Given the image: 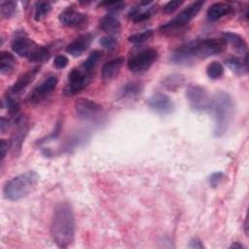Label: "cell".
Here are the masks:
<instances>
[{
	"instance_id": "cell-29",
	"label": "cell",
	"mask_w": 249,
	"mask_h": 249,
	"mask_svg": "<svg viewBox=\"0 0 249 249\" xmlns=\"http://www.w3.org/2000/svg\"><path fill=\"white\" fill-rule=\"evenodd\" d=\"M224 66L219 61H211L206 67V75L211 80H218L224 75Z\"/></svg>"
},
{
	"instance_id": "cell-33",
	"label": "cell",
	"mask_w": 249,
	"mask_h": 249,
	"mask_svg": "<svg viewBox=\"0 0 249 249\" xmlns=\"http://www.w3.org/2000/svg\"><path fill=\"white\" fill-rule=\"evenodd\" d=\"M99 43L104 49H106L108 51H114L118 46V41H117L116 37L111 36V35H106V36L101 37L99 40Z\"/></svg>"
},
{
	"instance_id": "cell-26",
	"label": "cell",
	"mask_w": 249,
	"mask_h": 249,
	"mask_svg": "<svg viewBox=\"0 0 249 249\" xmlns=\"http://www.w3.org/2000/svg\"><path fill=\"white\" fill-rule=\"evenodd\" d=\"M141 92V86L138 83L135 82H131V83H127L125 85H124V87L122 88L120 94L122 97H125V98H134L136 96H138Z\"/></svg>"
},
{
	"instance_id": "cell-5",
	"label": "cell",
	"mask_w": 249,
	"mask_h": 249,
	"mask_svg": "<svg viewBox=\"0 0 249 249\" xmlns=\"http://www.w3.org/2000/svg\"><path fill=\"white\" fill-rule=\"evenodd\" d=\"M94 73L80 67L72 68L67 75V83L63 89L65 96H73L85 89L93 80Z\"/></svg>"
},
{
	"instance_id": "cell-32",
	"label": "cell",
	"mask_w": 249,
	"mask_h": 249,
	"mask_svg": "<svg viewBox=\"0 0 249 249\" xmlns=\"http://www.w3.org/2000/svg\"><path fill=\"white\" fill-rule=\"evenodd\" d=\"M100 6L105 8L110 14L113 15L124 10L125 7V3L124 1H104L100 3Z\"/></svg>"
},
{
	"instance_id": "cell-6",
	"label": "cell",
	"mask_w": 249,
	"mask_h": 249,
	"mask_svg": "<svg viewBox=\"0 0 249 249\" xmlns=\"http://www.w3.org/2000/svg\"><path fill=\"white\" fill-rule=\"evenodd\" d=\"M204 5V1H195L189 4L186 8H184L179 14L174 17L168 22L162 24L160 29L162 32H171L177 29H181L187 24H189L199 13L202 6Z\"/></svg>"
},
{
	"instance_id": "cell-34",
	"label": "cell",
	"mask_w": 249,
	"mask_h": 249,
	"mask_svg": "<svg viewBox=\"0 0 249 249\" xmlns=\"http://www.w3.org/2000/svg\"><path fill=\"white\" fill-rule=\"evenodd\" d=\"M184 4V1L182 0H175V1H168L162 8V11L165 14H172L173 12H175L180 6H182Z\"/></svg>"
},
{
	"instance_id": "cell-15",
	"label": "cell",
	"mask_w": 249,
	"mask_h": 249,
	"mask_svg": "<svg viewBox=\"0 0 249 249\" xmlns=\"http://www.w3.org/2000/svg\"><path fill=\"white\" fill-rule=\"evenodd\" d=\"M39 71H40V67L35 66L32 69H29L28 71H26L25 73L20 75L18 78V80L13 84V86L11 87V89H9L8 92L11 93L12 95L18 97L19 94H21L26 89V88L30 84H32V82L36 78Z\"/></svg>"
},
{
	"instance_id": "cell-37",
	"label": "cell",
	"mask_w": 249,
	"mask_h": 249,
	"mask_svg": "<svg viewBox=\"0 0 249 249\" xmlns=\"http://www.w3.org/2000/svg\"><path fill=\"white\" fill-rule=\"evenodd\" d=\"M12 124V121L8 118L5 117H1V122H0V129L2 133H5L11 126Z\"/></svg>"
},
{
	"instance_id": "cell-11",
	"label": "cell",
	"mask_w": 249,
	"mask_h": 249,
	"mask_svg": "<svg viewBox=\"0 0 249 249\" xmlns=\"http://www.w3.org/2000/svg\"><path fill=\"white\" fill-rule=\"evenodd\" d=\"M57 84L58 78L56 76L51 75L47 77L30 91L27 96V101L31 104L42 102L52 94V92L56 89Z\"/></svg>"
},
{
	"instance_id": "cell-7",
	"label": "cell",
	"mask_w": 249,
	"mask_h": 249,
	"mask_svg": "<svg viewBox=\"0 0 249 249\" xmlns=\"http://www.w3.org/2000/svg\"><path fill=\"white\" fill-rule=\"evenodd\" d=\"M77 116L84 121L99 122L104 117V108L98 102L86 97H80L74 104Z\"/></svg>"
},
{
	"instance_id": "cell-38",
	"label": "cell",
	"mask_w": 249,
	"mask_h": 249,
	"mask_svg": "<svg viewBox=\"0 0 249 249\" xmlns=\"http://www.w3.org/2000/svg\"><path fill=\"white\" fill-rule=\"evenodd\" d=\"M188 247L189 248H197V249H202L204 248V245L202 244V241L197 238V237H195V238H192L188 244Z\"/></svg>"
},
{
	"instance_id": "cell-36",
	"label": "cell",
	"mask_w": 249,
	"mask_h": 249,
	"mask_svg": "<svg viewBox=\"0 0 249 249\" xmlns=\"http://www.w3.org/2000/svg\"><path fill=\"white\" fill-rule=\"evenodd\" d=\"M224 174L222 172H214L209 177V184L211 187L216 188L221 184V182L224 180Z\"/></svg>"
},
{
	"instance_id": "cell-30",
	"label": "cell",
	"mask_w": 249,
	"mask_h": 249,
	"mask_svg": "<svg viewBox=\"0 0 249 249\" xmlns=\"http://www.w3.org/2000/svg\"><path fill=\"white\" fill-rule=\"evenodd\" d=\"M17 13V2L2 1L0 3V14L3 18H11Z\"/></svg>"
},
{
	"instance_id": "cell-2",
	"label": "cell",
	"mask_w": 249,
	"mask_h": 249,
	"mask_svg": "<svg viewBox=\"0 0 249 249\" xmlns=\"http://www.w3.org/2000/svg\"><path fill=\"white\" fill-rule=\"evenodd\" d=\"M51 234L59 248L69 247L75 237V217L71 205L66 201L57 203L53 209Z\"/></svg>"
},
{
	"instance_id": "cell-21",
	"label": "cell",
	"mask_w": 249,
	"mask_h": 249,
	"mask_svg": "<svg viewBox=\"0 0 249 249\" xmlns=\"http://www.w3.org/2000/svg\"><path fill=\"white\" fill-rule=\"evenodd\" d=\"M233 11V7L226 2H216L212 4L206 13L207 18L210 21H216L230 14Z\"/></svg>"
},
{
	"instance_id": "cell-1",
	"label": "cell",
	"mask_w": 249,
	"mask_h": 249,
	"mask_svg": "<svg viewBox=\"0 0 249 249\" xmlns=\"http://www.w3.org/2000/svg\"><path fill=\"white\" fill-rule=\"evenodd\" d=\"M227 43L218 38H204L188 42L172 52L170 61L177 64H187L196 59H203L212 55L222 53Z\"/></svg>"
},
{
	"instance_id": "cell-16",
	"label": "cell",
	"mask_w": 249,
	"mask_h": 249,
	"mask_svg": "<svg viewBox=\"0 0 249 249\" xmlns=\"http://www.w3.org/2000/svg\"><path fill=\"white\" fill-rule=\"evenodd\" d=\"M93 37L92 33H85L78 36L66 47V53L74 57L81 56L89 48Z\"/></svg>"
},
{
	"instance_id": "cell-28",
	"label": "cell",
	"mask_w": 249,
	"mask_h": 249,
	"mask_svg": "<svg viewBox=\"0 0 249 249\" xmlns=\"http://www.w3.org/2000/svg\"><path fill=\"white\" fill-rule=\"evenodd\" d=\"M153 36H154V30L147 29L142 32L134 33V34L128 36L127 41L134 45H140V44H144V43L150 41L153 38Z\"/></svg>"
},
{
	"instance_id": "cell-31",
	"label": "cell",
	"mask_w": 249,
	"mask_h": 249,
	"mask_svg": "<svg viewBox=\"0 0 249 249\" xmlns=\"http://www.w3.org/2000/svg\"><path fill=\"white\" fill-rule=\"evenodd\" d=\"M5 103H6V107H7L8 111L11 115H14V116L18 115L20 105H19V102H18L17 96H14L11 93L7 92V94L5 96Z\"/></svg>"
},
{
	"instance_id": "cell-40",
	"label": "cell",
	"mask_w": 249,
	"mask_h": 249,
	"mask_svg": "<svg viewBox=\"0 0 249 249\" xmlns=\"http://www.w3.org/2000/svg\"><path fill=\"white\" fill-rule=\"evenodd\" d=\"M229 248H233V249H242V248H244V246H243L240 242L235 241V242L231 243V244L230 245V247H229Z\"/></svg>"
},
{
	"instance_id": "cell-9",
	"label": "cell",
	"mask_w": 249,
	"mask_h": 249,
	"mask_svg": "<svg viewBox=\"0 0 249 249\" xmlns=\"http://www.w3.org/2000/svg\"><path fill=\"white\" fill-rule=\"evenodd\" d=\"M159 52L154 48L143 49L132 54L127 60V67L133 73H142L147 71L158 59Z\"/></svg>"
},
{
	"instance_id": "cell-27",
	"label": "cell",
	"mask_w": 249,
	"mask_h": 249,
	"mask_svg": "<svg viewBox=\"0 0 249 249\" xmlns=\"http://www.w3.org/2000/svg\"><path fill=\"white\" fill-rule=\"evenodd\" d=\"M51 10H52V5L50 2H44V1L36 2L34 6V19L36 21L42 20L44 18L48 16Z\"/></svg>"
},
{
	"instance_id": "cell-14",
	"label": "cell",
	"mask_w": 249,
	"mask_h": 249,
	"mask_svg": "<svg viewBox=\"0 0 249 249\" xmlns=\"http://www.w3.org/2000/svg\"><path fill=\"white\" fill-rule=\"evenodd\" d=\"M59 22L67 27H83L88 23V16L75 9L68 8L58 16Z\"/></svg>"
},
{
	"instance_id": "cell-24",
	"label": "cell",
	"mask_w": 249,
	"mask_h": 249,
	"mask_svg": "<svg viewBox=\"0 0 249 249\" xmlns=\"http://www.w3.org/2000/svg\"><path fill=\"white\" fill-rule=\"evenodd\" d=\"M185 83V78L181 74H171L162 80V85L169 90H175L181 88Z\"/></svg>"
},
{
	"instance_id": "cell-25",
	"label": "cell",
	"mask_w": 249,
	"mask_h": 249,
	"mask_svg": "<svg viewBox=\"0 0 249 249\" xmlns=\"http://www.w3.org/2000/svg\"><path fill=\"white\" fill-rule=\"evenodd\" d=\"M101 57H102V52L99 50H94L89 54L87 59L81 64V67L86 71L93 72Z\"/></svg>"
},
{
	"instance_id": "cell-22",
	"label": "cell",
	"mask_w": 249,
	"mask_h": 249,
	"mask_svg": "<svg viewBox=\"0 0 249 249\" xmlns=\"http://www.w3.org/2000/svg\"><path fill=\"white\" fill-rule=\"evenodd\" d=\"M248 54L244 55V58L238 56H230L225 59V64L236 75L243 76L248 70Z\"/></svg>"
},
{
	"instance_id": "cell-17",
	"label": "cell",
	"mask_w": 249,
	"mask_h": 249,
	"mask_svg": "<svg viewBox=\"0 0 249 249\" xmlns=\"http://www.w3.org/2000/svg\"><path fill=\"white\" fill-rule=\"evenodd\" d=\"M155 11V6L152 1H141L136 6L130 9L128 18L134 22H141L150 18Z\"/></svg>"
},
{
	"instance_id": "cell-23",
	"label": "cell",
	"mask_w": 249,
	"mask_h": 249,
	"mask_svg": "<svg viewBox=\"0 0 249 249\" xmlns=\"http://www.w3.org/2000/svg\"><path fill=\"white\" fill-rule=\"evenodd\" d=\"M18 64L16 56L7 51L0 52V72L3 75H10L14 72Z\"/></svg>"
},
{
	"instance_id": "cell-3",
	"label": "cell",
	"mask_w": 249,
	"mask_h": 249,
	"mask_svg": "<svg viewBox=\"0 0 249 249\" xmlns=\"http://www.w3.org/2000/svg\"><path fill=\"white\" fill-rule=\"evenodd\" d=\"M233 100L226 91H218L212 98L210 110H212L215 120L214 135L222 137L229 129L233 117Z\"/></svg>"
},
{
	"instance_id": "cell-20",
	"label": "cell",
	"mask_w": 249,
	"mask_h": 249,
	"mask_svg": "<svg viewBox=\"0 0 249 249\" xmlns=\"http://www.w3.org/2000/svg\"><path fill=\"white\" fill-rule=\"evenodd\" d=\"M99 28L107 35L115 36L122 30L121 21L117 17L112 14H107L99 19Z\"/></svg>"
},
{
	"instance_id": "cell-18",
	"label": "cell",
	"mask_w": 249,
	"mask_h": 249,
	"mask_svg": "<svg viewBox=\"0 0 249 249\" xmlns=\"http://www.w3.org/2000/svg\"><path fill=\"white\" fill-rule=\"evenodd\" d=\"M124 62V57H117L105 62L101 68V78L104 82L108 83L113 81L121 71Z\"/></svg>"
},
{
	"instance_id": "cell-39",
	"label": "cell",
	"mask_w": 249,
	"mask_h": 249,
	"mask_svg": "<svg viewBox=\"0 0 249 249\" xmlns=\"http://www.w3.org/2000/svg\"><path fill=\"white\" fill-rule=\"evenodd\" d=\"M9 149H10V142L7 141L6 139H2L1 140V160H4Z\"/></svg>"
},
{
	"instance_id": "cell-12",
	"label": "cell",
	"mask_w": 249,
	"mask_h": 249,
	"mask_svg": "<svg viewBox=\"0 0 249 249\" xmlns=\"http://www.w3.org/2000/svg\"><path fill=\"white\" fill-rule=\"evenodd\" d=\"M38 46L39 45L31 40L24 31H16L11 42V47L14 53L27 59L30 58Z\"/></svg>"
},
{
	"instance_id": "cell-10",
	"label": "cell",
	"mask_w": 249,
	"mask_h": 249,
	"mask_svg": "<svg viewBox=\"0 0 249 249\" xmlns=\"http://www.w3.org/2000/svg\"><path fill=\"white\" fill-rule=\"evenodd\" d=\"M29 130V122L25 115L18 114L14 120V131L11 137L10 150L13 156H18L22 148V143Z\"/></svg>"
},
{
	"instance_id": "cell-13",
	"label": "cell",
	"mask_w": 249,
	"mask_h": 249,
	"mask_svg": "<svg viewBox=\"0 0 249 249\" xmlns=\"http://www.w3.org/2000/svg\"><path fill=\"white\" fill-rule=\"evenodd\" d=\"M147 105L150 109L160 115L171 114L174 110V103L172 99L164 93H155L147 99Z\"/></svg>"
},
{
	"instance_id": "cell-41",
	"label": "cell",
	"mask_w": 249,
	"mask_h": 249,
	"mask_svg": "<svg viewBox=\"0 0 249 249\" xmlns=\"http://www.w3.org/2000/svg\"><path fill=\"white\" fill-rule=\"evenodd\" d=\"M244 232L248 236V220L247 219H245V222H244Z\"/></svg>"
},
{
	"instance_id": "cell-4",
	"label": "cell",
	"mask_w": 249,
	"mask_h": 249,
	"mask_svg": "<svg viewBox=\"0 0 249 249\" xmlns=\"http://www.w3.org/2000/svg\"><path fill=\"white\" fill-rule=\"evenodd\" d=\"M38 181L39 175L33 170L15 176L6 182L3 189L4 196L12 201L19 200L35 189Z\"/></svg>"
},
{
	"instance_id": "cell-8",
	"label": "cell",
	"mask_w": 249,
	"mask_h": 249,
	"mask_svg": "<svg viewBox=\"0 0 249 249\" xmlns=\"http://www.w3.org/2000/svg\"><path fill=\"white\" fill-rule=\"evenodd\" d=\"M186 97L191 108L195 111H206L210 109L212 97L207 89L200 85H189L186 89Z\"/></svg>"
},
{
	"instance_id": "cell-19",
	"label": "cell",
	"mask_w": 249,
	"mask_h": 249,
	"mask_svg": "<svg viewBox=\"0 0 249 249\" xmlns=\"http://www.w3.org/2000/svg\"><path fill=\"white\" fill-rule=\"evenodd\" d=\"M222 39L227 43L230 44L232 49H234V51L240 54L246 55L248 54V45L247 42L245 41V39L234 32H224L222 34Z\"/></svg>"
},
{
	"instance_id": "cell-35",
	"label": "cell",
	"mask_w": 249,
	"mask_h": 249,
	"mask_svg": "<svg viewBox=\"0 0 249 249\" xmlns=\"http://www.w3.org/2000/svg\"><path fill=\"white\" fill-rule=\"evenodd\" d=\"M69 59L64 54H57L53 59V66L56 69H63L68 65Z\"/></svg>"
}]
</instances>
